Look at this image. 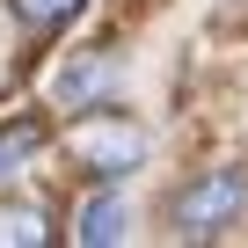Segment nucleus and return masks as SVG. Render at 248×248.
I'll list each match as a JSON object with an SVG mask.
<instances>
[{
  "instance_id": "5",
  "label": "nucleus",
  "mask_w": 248,
  "mask_h": 248,
  "mask_svg": "<svg viewBox=\"0 0 248 248\" xmlns=\"http://www.w3.org/2000/svg\"><path fill=\"white\" fill-rule=\"evenodd\" d=\"M51 241V212L37 197H8L0 204V248H44Z\"/></svg>"
},
{
  "instance_id": "2",
  "label": "nucleus",
  "mask_w": 248,
  "mask_h": 248,
  "mask_svg": "<svg viewBox=\"0 0 248 248\" xmlns=\"http://www.w3.org/2000/svg\"><path fill=\"white\" fill-rule=\"evenodd\" d=\"M241 212H248V175H241V168H204V175H190V183L175 190V204H168V219H175L183 241H212V233H226Z\"/></svg>"
},
{
  "instance_id": "4",
  "label": "nucleus",
  "mask_w": 248,
  "mask_h": 248,
  "mask_svg": "<svg viewBox=\"0 0 248 248\" xmlns=\"http://www.w3.org/2000/svg\"><path fill=\"white\" fill-rule=\"evenodd\" d=\"M124 233H132V204H124L117 190L80 197V212H73V241H80V248H109V241H124Z\"/></svg>"
},
{
  "instance_id": "7",
  "label": "nucleus",
  "mask_w": 248,
  "mask_h": 248,
  "mask_svg": "<svg viewBox=\"0 0 248 248\" xmlns=\"http://www.w3.org/2000/svg\"><path fill=\"white\" fill-rule=\"evenodd\" d=\"M8 8H15V22H22L30 37H51V30H66V22L88 8V0H8Z\"/></svg>"
},
{
  "instance_id": "3",
  "label": "nucleus",
  "mask_w": 248,
  "mask_h": 248,
  "mask_svg": "<svg viewBox=\"0 0 248 248\" xmlns=\"http://www.w3.org/2000/svg\"><path fill=\"white\" fill-rule=\"evenodd\" d=\"M117 88H124V59H117V51H80L73 66H59L51 102H59V109H95V102H109Z\"/></svg>"
},
{
  "instance_id": "1",
  "label": "nucleus",
  "mask_w": 248,
  "mask_h": 248,
  "mask_svg": "<svg viewBox=\"0 0 248 248\" xmlns=\"http://www.w3.org/2000/svg\"><path fill=\"white\" fill-rule=\"evenodd\" d=\"M66 154H73L88 175L117 183V175H132V168L146 161V132H139L132 117H117L109 102H95V109H80V117L66 124Z\"/></svg>"
},
{
  "instance_id": "6",
  "label": "nucleus",
  "mask_w": 248,
  "mask_h": 248,
  "mask_svg": "<svg viewBox=\"0 0 248 248\" xmlns=\"http://www.w3.org/2000/svg\"><path fill=\"white\" fill-rule=\"evenodd\" d=\"M44 117H15V124H0V183L8 175H22V161H37L44 154Z\"/></svg>"
}]
</instances>
